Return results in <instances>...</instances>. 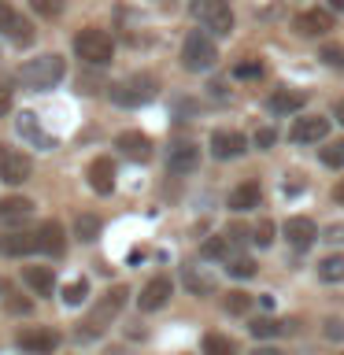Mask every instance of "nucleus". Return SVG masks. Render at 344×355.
<instances>
[{"mask_svg":"<svg viewBox=\"0 0 344 355\" xmlns=\"http://www.w3.org/2000/svg\"><path fill=\"white\" fill-rule=\"evenodd\" d=\"M63 74H67V63H63V55H55V52L33 55V60H26L19 67V82L26 89H33V93H44V89L60 85Z\"/></svg>","mask_w":344,"mask_h":355,"instance_id":"1","label":"nucleus"},{"mask_svg":"<svg viewBox=\"0 0 344 355\" xmlns=\"http://www.w3.org/2000/svg\"><path fill=\"white\" fill-rule=\"evenodd\" d=\"M126 296H130V293H126L122 285L108 288V293L100 296V304H96L93 311H89V315H85V322L78 326V333H74V337H78V340H93V337H100V333H104V329L111 326V322L119 318V311H122V304H126Z\"/></svg>","mask_w":344,"mask_h":355,"instance_id":"2","label":"nucleus"},{"mask_svg":"<svg viewBox=\"0 0 344 355\" xmlns=\"http://www.w3.org/2000/svg\"><path fill=\"white\" fill-rule=\"evenodd\" d=\"M215 60H218V49H215L207 30L185 33V41H182V67L185 71H207V67H215Z\"/></svg>","mask_w":344,"mask_h":355,"instance_id":"3","label":"nucleus"},{"mask_svg":"<svg viewBox=\"0 0 344 355\" xmlns=\"http://www.w3.org/2000/svg\"><path fill=\"white\" fill-rule=\"evenodd\" d=\"M74 52H78V60L89 63V67H108L111 55H115V44H111V37L104 30L89 26L74 37Z\"/></svg>","mask_w":344,"mask_h":355,"instance_id":"4","label":"nucleus"},{"mask_svg":"<svg viewBox=\"0 0 344 355\" xmlns=\"http://www.w3.org/2000/svg\"><path fill=\"white\" fill-rule=\"evenodd\" d=\"M155 78L152 74H130L126 82H119V85H111V100H115L119 107H141V104H148V100L155 96Z\"/></svg>","mask_w":344,"mask_h":355,"instance_id":"5","label":"nucleus"},{"mask_svg":"<svg viewBox=\"0 0 344 355\" xmlns=\"http://www.w3.org/2000/svg\"><path fill=\"white\" fill-rule=\"evenodd\" d=\"M189 11H193V19L200 22V26L218 33V37H226V33L233 30V15H230L226 0H193Z\"/></svg>","mask_w":344,"mask_h":355,"instance_id":"6","label":"nucleus"},{"mask_svg":"<svg viewBox=\"0 0 344 355\" xmlns=\"http://www.w3.org/2000/svg\"><path fill=\"white\" fill-rule=\"evenodd\" d=\"M33 174V159L22 148H11V144H0V182L8 185H22Z\"/></svg>","mask_w":344,"mask_h":355,"instance_id":"7","label":"nucleus"},{"mask_svg":"<svg viewBox=\"0 0 344 355\" xmlns=\"http://www.w3.org/2000/svg\"><path fill=\"white\" fill-rule=\"evenodd\" d=\"M15 344L30 355H52L55 348H60V333L49 329V326H30L15 337Z\"/></svg>","mask_w":344,"mask_h":355,"instance_id":"8","label":"nucleus"},{"mask_svg":"<svg viewBox=\"0 0 344 355\" xmlns=\"http://www.w3.org/2000/svg\"><path fill=\"white\" fill-rule=\"evenodd\" d=\"M30 252H41L37 230H8V233H0V255L19 259V255H30Z\"/></svg>","mask_w":344,"mask_h":355,"instance_id":"9","label":"nucleus"},{"mask_svg":"<svg viewBox=\"0 0 344 355\" xmlns=\"http://www.w3.org/2000/svg\"><path fill=\"white\" fill-rule=\"evenodd\" d=\"M0 33H8L15 44H30L33 41V26L8 4V0H0Z\"/></svg>","mask_w":344,"mask_h":355,"instance_id":"10","label":"nucleus"},{"mask_svg":"<svg viewBox=\"0 0 344 355\" xmlns=\"http://www.w3.org/2000/svg\"><path fill=\"white\" fill-rule=\"evenodd\" d=\"M293 30L300 33V37H322V33L333 30V15L329 11H318V8H307L293 19Z\"/></svg>","mask_w":344,"mask_h":355,"instance_id":"11","label":"nucleus"},{"mask_svg":"<svg viewBox=\"0 0 344 355\" xmlns=\"http://www.w3.org/2000/svg\"><path fill=\"white\" fill-rule=\"evenodd\" d=\"M166 166H171V174H193L200 166V148L193 141L171 144V152H166Z\"/></svg>","mask_w":344,"mask_h":355,"instance_id":"12","label":"nucleus"},{"mask_svg":"<svg viewBox=\"0 0 344 355\" xmlns=\"http://www.w3.org/2000/svg\"><path fill=\"white\" fill-rule=\"evenodd\" d=\"M244 148H248V141H244V133H237V130H215L211 133V152H215V159H237Z\"/></svg>","mask_w":344,"mask_h":355,"instance_id":"13","label":"nucleus"},{"mask_svg":"<svg viewBox=\"0 0 344 355\" xmlns=\"http://www.w3.org/2000/svg\"><path fill=\"white\" fill-rule=\"evenodd\" d=\"M285 241L293 244V248H311V244L318 241V230H315V222L311 218H304V215H293L285 222Z\"/></svg>","mask_w":344,"mask_h":355,"instance_id":"14","label":"nucleus"},{"mask_svg":"<svg viewBox=\"0 0 344 355\" xmlns=\"http://www.w3.org/2000/svg\"><path fill=\"white\" fill-rule=\"evenodd\" d=\"M89 189L93 193H100V196H108L111 189H115V163L108 159V155H100V159H93L89 163Z\"/></svg>","mask_w":344,"mask_h":355,"instance_id":"15","label":"nucleus"},{"mask_svg":"<svg viewBox=\"0 0 344 355\" xmlns=\"http://www.w3.org/2000/svg\"><path fill=\"white\" fill-rule=\"evenodd\" d=\"M15 130H19L22 141L33 144V148H55V141L41 130V122H37V115H33V111H22V115L15 119Z\"/></svg>","mask_w":344,"mask_h":355,"instance_id":"16","label":"nucleus"},{"mask_svg":"<svg viewBox=\"0 0 344 355\" xmlns=\"http://www.w3.org/2000/svg\"><path fill=\"white\" fill-rule=\"evenodd\" d=\"M115 148L126 155V159L144 163L152 155V141L144 137V133H137V130H126V133H119V137H115Z\"/></svg>","mask_w":344,"mask_h":355,"instance_id":"17","label":"nucleus"},{"mask_svg":"<svg viewBox=\"0 0 344 355\" xmlns=\"http://www.w3.org/2000/svg\"><path fill=\"white\" fill-rule=\"evenodd\" d=\"M166 300H171V277H152L148 285L141 288V296H137V307L141 311H160Z\"/></svg>","mask_w":344,"mask_h":355,"instance_id":"18","label":"nucleus"},{"mask_svg":"<svg viewBox=\"0 0 344 355\" xmlns=\"http://www.w3.org/2000/svg\"><path fill=\"white\" fill-rule=\"evenodd\" d=\"M33 215V204L26 196H4L0 200V226H22V222H26Z\"/></svg>","mask_w":344,"mask_h":355,"instance_id":"19","label":"nucleus"},{"mask_svg":"<svg viewBox=\"0 0 344 355\" xmlns=\"http://www.w3.org/2000/svg\"><path fill=\"white\" fill-rule=\"evenodd\" d=\"M326 133H329V119H322V115H307V119H296L293 122V141L296 144L322 141Z\"/></svg>","mask_w":344,"mask_h":355,"instance_id":"20","label":"nucleus"},{"mask_svg":"<svg viewBox=\"0 0 344 355\" xmlns=\"http://www.w3.org/2000/svg\"><path fill=\"white\" fill-rule=\"evenodd\" d=\"M37 244H41L44 255H63V248H67V233H63L60 222H55V218L41 222V226H37Z\"/></svg>","mask_w":344,"mask_h":355,"instance_id":"21","label":"nucleus"},{"mask_svg":"<svg viewBox=\"0 0 344 355\" xmlns=\"http://www.w3.org/2000/svg\"><path fill=\"white\" fill-rule=\"evenodd\" d=\"M22 282H26L37 296H52L55 293V270L52 266H26V270H22Z\"/></svg>","mask_w":344,"mask_h":355,"instance_id":"22","label":"nucleus"},{"mask_svg":"<svg viewBox=\"0 0 344 355\" xmlns=\"http://www.w3.org/2000/svg\"><path fill=\"white\" fill-rule=\"evenodd\" d=\"M266 107H270L274 115H293V111L304 107V93H300V89H274L270 100H266Z\"/></svg>","mask_w":344,"mask_h":355,"instance_id":"23","label":"nucleus"},{"mask_svg":"<svg viewBox=\"0 0 344 355\" xmlns=\"http://www.w3.org/2000/svg\"><path fill=\"white\" fill-rule=\"evenodd\" d=\"M182 282H185V288H189L193 296H211V293H215V274L200 270V266H185V270H182Z\"/></svg>","mask_w":344,"mask_h":355,"instance_id":"24","label":"nucleus"},{"mask_svg":"<svg viewBox=\"0 0 344 355\" xmlns=\"http://www.w3.org/2000/svg\"><path fill=\"white\" fill-rule=\"evenodd\" d=\"M259 200H263V189L255 182H244L230 193V211H252V207H259Z\"/></svg>","mask_w":344,"mask_h":355,"instance_id":"25","label":"nucleus"},{"mask_svg":"<svg viewBox=\"0 0 344 355\" xmlns=\"http://www.w3.org/2000/svg\"><path fill=\"white\" fill-rule=\"evenodd\" d=\"M296 322H277V318H255L252 322V337H282V333H289Z\"/></svg>","mask_w":344,"mask_h":355,"instance_id":"26","label":"nucleus"},{"mask_svg":"<svg viewBox=\"0 0 344 355\" xmlns=\"http://www.w3.org/2000/svg\"><path fill=\"white\" fill-rule=\"evenodd\" d=\"M100 230H104V222H100L96 215H78L74 218V237L78 241H96Z\"/></svg>","mask_w":344,"mask_h":355,"instance_id":"27","label":"nucleus"},{"mask_svg":"<svg viewBox=\"0 0 344 355\" xmlns=\"http://www.w3.org/2000/svg\"><path fill=\"white\" fill-rule=\"evenodd\" d=\"M318 277L322 282H344V255H326L318 263Z\"/></svg>","mask_w":344,"mask_h":355,"instance_id":"28","label":"nucleus"},{"mask_svg":"<svg viewBox=\"0 0 344 355\" xmlns=\"http://www.w3.org/2000/svg\"><path fill=\"white\" fill-rule=\"evenodd\" d=\"M204 355H237V348L222 333H204Z\"/></svg>","mask_w":344,"mask_h":355,"instance_id":"29","label":"nucleus"},{"mask_svg":"<svg viewBox=\"0 0 344 355\" xmlns=\"http://www.w3.org/2000/svg\"><path fill=\"white\" fill-rule=\"evenodd\" d=\"M200 255L204 259H230V237H207Z\"/></svg>","mask_w":344,"mask_h":355,"instance_id":"30","label":"nucleus"},{"mask_svg":"<svg viewBox=\"0 0 344 355\" xmlns=\"http://www.w3.org/2000/svg\"><path fill=\"white\" fill-rule=\"evenodd\" d=\"M226 270H230V277H252L255 274V259H248V255H230Z\"/></svg>","mask_w":344,"mask_h":355,"instance_id":"31","label":"nucleus"},{"mask_svg":"<svg viewBox=\"0 0 344 355\" xmlns=\"http://www.w3.org/2000/svg\"><path fill=\"white\" fill-rule=\"evenodd\" d=\"M85 296H89V285H85V277H78V282H71L63 288V304L67 307H78V304H85Z\"/></svg>","mask_w":344,"mask_h":355,"instance_id":"32","label":"nucleus"},{"mask_svg":"<svg viewBox=\"0 0 344 355\" xmlns=\"http://www.w3.org/2000/svg\"><path fill=\"white\" fill-rule=\"evenodd\" d=\"M274 233H277V226H274V222H270V218H263V222H259V226H255V230H252V241H255V244H259V248H270V244H274Z\"/></svg>","mask_w":344,"mask_h":355,"instance_id":"33","label":"nucleus"},{"mask_svg":"<svg viewBox=\"0 0 344 355\" xmlns=\"http://www.w3.org/2000/svg\"><path fill=\"white\" fill-rule=\"evenodd\" d=\"M222 304H226L230 315H244V311L252 307V296H244V293H226V300H222Z\"/></svg>","mask_w":344,"mask_h":355,"instance_id":"34","label":"nucleus"},{"mask_svg":"<svg viewBox=\"0 0 344 355\" xmlns=\"http://www.w3.org/2000/svg\"><path fill=\"white\" fill-rule=\"evenodd\" d=\"M30 8L37 11L41 19H55L63 11V0H30Z\"/></svg>","mask_w":344,"mask_h":355,"instance_id":"35","label":"nucleus"},{"mask_svg":"<svg viewBox=\"0 0 344 355\" xmlns=\"http://www.w3.org/2000/svg\"><path fill=\"white\" fill-rule=\"evenodd\" d=\"M318 60L326 67H344V49H341V44H322Z\"/></svg>","mask_w":344,"mask_h":355,"instance_id":"36","label":"nucleus"},{"mask_svg":"<svg viewBox=\"0 0 344 355\" xmlns=\"http://www.w3.org/2000/svg\"><path fill=\"white\" fill-rule=\"evenodd\" d=\"M322 163L326 166H344V141H333L329 148H322Z\"/></svg>","mask_w":344,"mask_h":355,"instance_id":"37","label":"nucleus"},{"mask_svg":"<svg viewBox=\"0 0 344 355\" xmlns=\"http://www.w3.org/2000/svg\"><path fill=\"white\" fill-rule=\"evenodd\" d=\"M233 74H237V78H259L263 74V63H255V60L237 63V67H233Z\"/></svg>","mask_w":344,"mask_h":355,"instance_id":"38","label":"nucleus"},{"mask_svg":"<svg viewBox=\"0 0 344 355\" xmlns=\"http://www.w3.org/2000/svg\"><path fill=\"white\" fill-rule=\"evenodd\" d=\"M326 337H329V340H344V322H341V318H329V322H326Z\"/></svg>","mask_w":344,"mask_h":355,"instance_id":"39","label":"nucleus"},{"mask_svg":"<svg viewBox=\"0 0 344 355\" xmlns=\"http://www.w3.org/2000/svg\"><path fill=\"white\" fill-rule=\"evenodd\" d=\"M11 111V89H8V82L0 78V115H8Z\"/></svg>","mask_w":344,"mask_h":355,"instance_id":"40","label":"nucleus"},{"mask_svg":"<svg viewBox=\"0 0 344 355\" xmlns=\"http://www.w3.org/2000/svg\"><path fill=\"white\" fill-rule=\"evenodd\" d=\"M274 137H277V133H274L270 126H263L259 133H255V144H259V148H270V144H274Z\"/></svg>","mask_w":344,"mask_h":355,"instance_id":"41","label":"nucleus"},{"mask_svg":"<svg viewBox=\"0 0 344 355\" xmlns=\"http://www.w3.org/2000/svg\"><path fill=\"white\" fill-rule=\"evenodd\" d=\"M326 241H329V244H344V222H337V226L326 230Z\"/></svg>","mask_w":344,"mask_h":355,"instance_id":"42","label":"nucleus"},{"mask_svg":"<svg viewBox=\"0 0 344 355\" xmlns=\"http://www.w3.org/2000/svg\"><path fill=\"white\" fill-rule=\"evenodd\" d=\"M8 311H22V315H30V300H8Z\"/></svg>","mask_w":344,"mask_h":355,"instance_id":"43","label":"nucleus"},{"mask_svg":"<svg viewBox=\"0 0 344 355\" xmlns=\"http://www.w3.org/2000/svg\"><path fill=\"white\" fill-rule=\"evenodd\" d=\"M333 200H337V204H344V178H341L337 185H333Z\"/></svg>","mask_w":344,"mask_h":355,"instance_id":"44","label":"nucleus"},{"mask_svg":"<svg viewBox=\"0 0 344 355\" xmlns=\"http://www.w3.org/2000/svg\"><path fill=\"white\" fill-rule=\"evenodd\" d=\"M248 355H285L282 348H255V352H248Z\"/></svg>","mask_w":344,"mask_h":355,"instance_id":"45","label":"nucleus"},{"mask_svg":"<svg viewBox=\"0 0 344 355\" xmlns=\"http://www.w3.org/2000/svg\"><path fill=\"white\" fill-rule=\"evenodd\" d=\"M337 122H344V100H337Z\"/></svg>","mask_w":344,"mask_h":355,"instance_id":"46","label":"nucleus"},{"mask_svg":"<svg viewBox=\"0 0 344 355\" xmlns=\"http://www.w3.org/2000/svg\"><path fill=\"white\" fill-rule=\"evenodd\" d=\"M333 8H344V0H333Z\"/></svg>","mask_w":344,"mask_h":355,"instance_id":"47","label":"nucleus"},{"mask_svg":"<svg viewBox=\"0 0 344 355\" xmlns=\"http://www.w3.org/2000/svg\"><path fill=\"white\" fill-rule=\"evenodd\" d=\"M0 293H4V282H0Z\"/></svg>","mask_w":344,"mask_h":355,"instance_id":"48","label":"nucleus"}]
</instances>
